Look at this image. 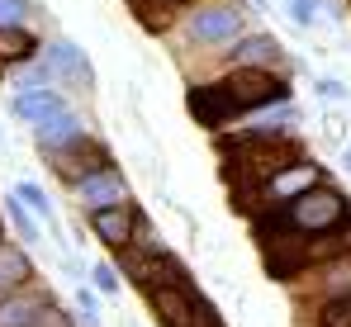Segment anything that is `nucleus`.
<instances>
[{
  "instance_id": "obj_22",
  "label": "nucleus",
  "mask_w": 351,
  "mask_h": 327,
  "mask_svg": "<svg viewBox=\"0 0 351 327\" xmlns=\"http://www.w3.org/2000/svg\"><path fill=\"white\" fill-rule=\"evenodd\" d=\"M34 0H0V29H24L34 24Z\"/></svg>"
},
{
  "instance_id": "obj_14",
  "label": "nucleus",
  "mask_w": 351,
  "mask_h": 327,
  "mask_svg": "<svg viewBox=\"0 0 351 327\" xmlns=\"http://www.w3.org/2000/svg\"><path fill=\"white\" fill-rule=\"evenodd\" d=\"M62 109H71V90H62V86H38V90H14L10 95V114L29 128L62 114Z\"/></svg>"
},
{
  "instance_id": "obj_26",
  "label": "nucleus",
  "mask_w": 351,
  "mask_h": 327,
  "mask_svg": "<svg viewBox=\"0 0 351 327\" xmlns=\"http://www.w3.org/2000/svg\"><path fill=\"white\" fill-rule=\"evenodd\" d=\"M34 327H81V313H71V308H62V304H48Z\"/></svg>"
},
{
  "instance_id": "obj_23",
  "label": "nucleus",
  "mask_w": 351,
  "mask_h": 327,
  "mask_svg": "<svg viewBox=\"0 0 351 327\" xmlns=\"http://www.w3.org/2000/svg\"><path fill=\"white\" fill-rule=\"evenodd\" d=\"M71 304H76V313H81V327H100V299H95V284H90V289L76 284Z\"/></svg>"
},
{
  "instance_id": "obj_20",
  "label": "nucleus",
  "mask_w": 351,
  "mask_h": 327,
  "mask_svg": "<svg viewBox=\"0 0 351 327\" xmlns=\"http://www.w3.org/2000/svg\"><path fill=\"white\" fill-rule=\"evenodd\" d=\"M14 195H19V199H24L34 214L43 218V223H53V218H58V209H53V195H48L38 180H19V185H14Z\"/></svg>"
},
{
  "instance_id": "obj_2",
  "label": "nucleus",
  "mask_w": 351,
  "mask_h": 327,
  "mask_svg": "<svg viewBox=\"0 0 351 327\" xmlns=\"http://www.w3.org/2000/svg\"><path fill=\"white\" fill-rule=\"evenodd\" d=\"M157 327H223L214 299L195 284V280H180V284H167V289H152L143 294Z\"/></svg>"
},
{
  "instance_id": "obj_18",
  "label": "nucleus",
  "mask_w": 351,
  "mask_h": 327,
  "mask_svg": "<svg viewBox=\"0 0 351 327\" xmlns=\"http://www.w3.org/2000/svg\"><path fill=\"white\" fill-rule=\"evenodd\" d=\"M304 327H351V294H328V299H304Z\"/></svg>"
},
{
  "instance_id": "obj_21",
  "label": "nucleus",
  "mask_w": 351,
  "mask_h": 327,
  "mask_svg": "<svg viewBox=\"0 0 351 327\" xmlns=\"http://www.w3.org/2000/svg\"><path fill=\"white\" fill-rule=\"evenodd\" d=\"M323 10H328V0H285V14H290L299 29H318Z\"/></svg>"
},
{
  "instance_id": "obj_8",
  "label": "nucleus",
  "mask_w": 351,
  "mask_h": 327,
  "mask_svg": "<svg viewBox=\"0 0 351 327\" xmlns=\"http://www.w3.org/2000/svg\"><path fill=\"white\" fill-rule=\"evenodd\" d=\"M138 223H143V209L128 199V204H114V209H95V214H86V228H90V237L119 256V252H128L133 247V237H138Z\"/></svg>"
},
{
  "instance_id": "obj_10",
  "label": "nucleus",
  "mask_w": 351,
  "mask_h": 327,
  "mask_svg": "<svg viewBox=\"0 0 351 327\" xmlns=\"http://www.w3.org/2000/svg\"><path fill=\"white\" fill-rule=\"evenodd\" d=\"M90 138V128H86V119L76 114V109H62L53 119H43V123H34V147L53 162L62 152H71V147H81Z\"/></svg>"
},
{
  "instance_id": "obj_15",
  "label": "nucleus",
  "mask_w": 351,
  "mask_h": 327,
  "mask_svg": "<svg viewBox=\"0 0 351 327\" xmlns=\"http://www.w3.org/2000/svg\"><path fill=\"white\" fill-rule=\"evenodd\" d=\"M43 48H48V38H43L34 24H24V29H0V76L14 71V66H24V62H34V57H43Z\"/></svg>"
},
{
  "instance_id": "obj_28",
  "label": "nucleus",
  "mask_w": 351,
  "mask_h": 327,
  "mask_svg": "<svg viewBox=\"0 0 351 327\" xmlns=\"http://www.w3.org/2000/svg\"><path fill=\"white\" fill-rule=\"evenodd\" d=\"M342 242H347V252H351V223H347V232H342Z\"/></svg>"
},
{
  "instance_id": "obj_3",
  "label": "nucleus",
  "mask_w": 351,
  "mask_h": 327,
  "mask_svg": "<svg viewBox=\"0 0 351 327\" xmlns=\"http://www.w3.org/2000/svg\"><path fill=\"white\" fill-rule=\"evenodd\" d=\"M223 90L233 95L237 114H252V109L266 105H285L290 100V71H256V66H228L219 71Z\"/></svg>"
},
{
  "instance_id": "obj_24",
  "label": "nucleus",
  "mask_w": 351,
  "mask_h": 327,
  "mask_svg": "<svg viewBox=\"0 0 351 327\" xmlns=\"http://www.w3.org/2000/svg\"><path fill=\"white\" fill-rule=\"evenodd\" d=\"M86 280H90V284H95V289H100V294H105V299H114L119 289H123V284H119V271H114V266H105V261H95V266H90V275H86Z\"/></svg>"
},
{
  "instance_id": "obj_4",
  "label": "nucleus",
  "mask_w": 351,
  "mask_h": 327,
  "mask_svg": "<svg viewBox=\"0 0 351 327\" xmlns=\"http://www.w3.org/2000/svg\"><path fill=\"white\" fill-rule=\"evenodd\" d=\"M114 266L143 294H152V289H167V284H180V280H190V266L176 256L171 247H162V252H119Z\"/></svg>"
},
{
  "instance_id": "obj_29",
  "label": "nucleus",
  "mask_w": 351,
  "mask_h": 327,
  "mask_svg": "<svg viewBox=\"0 0 351 327\" xmlns=\"http://www.w3.org/2000/svg\"><path fill=\"white\" fill-rule=\"evenodd\" d=\"M342 166H347V171H351V147H347V152H342Z\"/></svg>"
},
{
  "instance_id": "obj_1",
  "label": "nucleus",
  "mask_w": 351,
  "mask_h": 327,
  "mask_svg": "<svg viewBox=\"0 0 351 327\" xmlns=\"http://www.w3.org/2000/svg\"><path fill=\"white\" fill-rule=\"evenodd\" d=\"M252 14L256 10H247L242 0H195V5H185L176 14V24L167 34L180 43V53L214 57V66H219V57L252 29Z\"/></svg>"
},
{
  "instance_id": "obj_19",
  "label": "nucleus",
  "mask_w": 351,
  "mask_h": 327,
  "mask_svg": "<svg viewBox=\"0 0 351 327\" xmlns=\"http://www.w3.org/2000/svg\"><path fill=\"white\" fill-rule=\"evenodd\" d=\"M185 5H195V0H128V10H133V14L152 29V34H167Z\"/></svg>"
},
{
  "instance_id": "obj_13",
  "label": "nucleus",
  "mask_w": 351,
  "mask_h": 327,
  "mask_svg": "<svg viewBox=\"0 0 351 327\" xmlns=\"http://www.w3.org/2000/svg\"><path fill=\"white\" fill-rule=\"evenodd\" d=\"M299 289L304 299H328V294H351V252H337L318 266L299 275Z\"/></svg>"
},
{
  "instance_id": "obj_9",
  "label": "nucleus",
  "mask_w": 351,
  "mask_h": 327,
  "mask_svg": "<svg viewBox=\"0 0 351 327\" xmlns=\"http://www.w3.org/2000/svg\"><path fill=\"white\" fill-rule=\"evenodd\" d=\"M128 199H133V190H128V175L119 166H105V171H95V175H86V180L71 185V204L81 214L114 209V204H128Z\"/></svg>"
},
{
  "instance_id": "obj_11",
  "label": "nucleus",
  "mask_w": 351,
  "mask_h": 327,
  "mask_svg": "<svg viewBox=\"0 0 351 327\" xmlns=\"http://www.w3.org/2000/svg\"><path fill=\"white\" fill-rule=\"evenodd\" d=\"M48 304H58V294L43 280H29L19 289H5L0 294V327H34Z\"/></svg>"
},
{
  "instance_id": "obj_5",
  "label": "nucleus",
  "mask_w": 351,
  "mask_h": 327,
  "mask_svg": "<svg viewBox=\"0 0 351 327\" xmlns=\"http://www.w3.org/2000/svg\"><path fill=\"white\" fill-rule=\"evenodd\" d=\"M228 66H256V71H294L290 53L280 48V38L276 34H266V29H247L242 38H237L228 53L219 57V71H228Z\"/></svg>"
},
{
  "instance_id": "obj_30",
  "label": "nucleus",
  "mask_w": 351,
  "mask_h": 327,
  "mask_svg": "<svg viewBox=\"0 0 351 327\" xmlns=\"http://www.w3.org/2000/svg\"><path fill=\"white\" fill-rule=\"evenodd\" d=\"M5 223H10V218H5V214H0V242H5Z\"/></svg>"
},
{
  "instance_id": "obj_32",
  "label": "nucleus",
  "mask_w": 351,
  "mask_h": 327,
  "mask_svg": "<svg viewBox=\"0 0 351 327\" xmlns=\"http://www.w3.org/2000/svg\"><path fill=\"white\" fill-rule=\"evenodd\" d=\"M128 327H138V323H128Z\"/></svg>"
},
{
  "instance_id": "obj_16",
  "label": "nucleus",
  "mask_w": 351,
  "mask_h": 327,
  "mask_svg": "<svg viewBox=\"0 0 351 327\" xmlns=\"http://www.w3.org/2000/svg\"><path fill=\"white\" fill-rule=\"evenodd\" d=\"M29 280H38V266H34L29 247L24 242H0V294L5 289H19Z\"/></svg>"
},
{
  "instance_id": "obj_12",
  "label": "nucleus",
  "mask_w": 351,
  "mask_h": 327,
  "mask_svg": "<svg viewBox=\"0 0 351 327\" xmlns=\"http://www.w3.org/2000/svg\"><path fill=\"white\" fill-rule=\"evenodd\" d=\"M48 166H53V175H58L62 185L71 190L76 180H86V175H95V171H105V166H114V152H110V147H105V143H100V138L90 133V138H86L81 147H71V152L53 157Z\"/></svg>"
},
{
  "instance_id": "obj_17",
  "label": "nucleus",
  "mask_w": 351,
  "mask_h": 327,
  "mask_svg": "<svg viewBox=\"0 0 351 327\" xmlns=\"http://www.w3.org/2000/svg\"><path fill=\"white\" fill-rule=\"evenodd\" d=\"M0 214L10 218V228H14V237H19L24 247H38V242H43V228H48V223L34 214V209H29V204H24V199H19L14 190H10V195L0 199Z\"/></svg>"
},
{
  "instance_id": "obj_25",
  "label": "nucleus",
  "mask_w": 351,
  "mask_h": 327,
  "mask_svg": "<svg viewBox=\"0 0 351 327\" xmlns=\"http://www.w3.org/2000/svg\"><path fill=\"white\" fill-rule=\"evenodd\" d=\"M313 95H318L323 105H342V100H351V90L337 81V76H318V81H313Z\"/></svg>"
},
{
  "instance_id": "obj_31",
  "label": "nucleus",
  "mask_w": 351,
  "mask_h": 327,
  "mask_svg": "<svg viewBox=\"0 0 351 327\" xmlns=\"http://www.w3.org/2000/svg\"><path fill=\"white\" fill-rule=\"evenodd\" d=\"M0 143H5V133H0Z\"/></svg>"
},
{
  "instance_id": "obj_6",
  "label": "nucleus",
  "mask_w": 351,
  "mask_h": 327,
  "mask_svg": "<svg viewBox=\"0 0 351 327\" xmlns=\"http://www.w3.org/2000/svg\"><path fill=\"white\" fill-rule=\"evenodd\" d=\"M43 57H48V66H53L62 90H71V95H95V66H90V57H86V48H81L76 38H48Z\"/></svg>"
},
{
  "instance_id": "obj_7",
  "label": "nucleus",
  "mask_w": 351,
  "mask_h": 327,
  "mask_svg": "<svg viewBox=\"0 0 351 327\" xmlns=\"http://www.w3.org/2000/svg\"><path fill=\"white\" fill-rule=\"evenodd\" d=\"M328 175H323V166L313 162V157H294L290 166H280L266 185H261V195H256V209H280V204H290L299 199L304 190H313V185H323Z\"/></svg>"
},
{
  "instance_id": "obj_27",
  "label": "nucleus",
  "mask_w": 351,
  "mask_h": 327,
  "mask_svg": "<svg viewBox=\"0 0 351 327\" xmlns=\"http://www.w3.org/2000/svg\"><path fill=\"white\" fill-rule=\"evenodd\" d=\"M252 10H271V0H252Z\"/></svg>"
}]
</instances>
